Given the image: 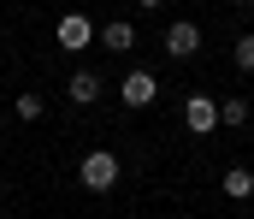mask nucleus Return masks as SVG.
Here are the masks:
<instances>
[{"instance_id":"nucleus-1","label":"nucleus","mask_w":254,"mask_h":219,"mask_svg":"<svg viewBox=\"0 0 254 219\" xmlns=\"http://www.w3.org/2000/svg\"><path fill=\"white\" fill-rule=\"evenodd\" d=\"M77 184L95 190V196H107V190L119 184V154H113V148H89L83 166H77Z\"/></svg>"},{"instance_id":"nucleus-2","label":"nucleus","mask_w":254,"mask_h":219,"mask_svg":"<svg viewBox=\"0 0 254 219\" xmlns=\"http://www.w3.org/2000/svg\"><path fill=\"white\" fill-rule=\"evenodd\" d=\"M119 101H125L130 113L154 107V101H160V77H154V72H142V66H136V72H125V83H119Z\"/></svg>"},{"instance_id":"nucleus-3","label":"nucleus","mask_w":254,"mask_h":219,"mask_svg":"<svg viewBox=\"0 0 254 219\" xmlns=\"http://www.w3.org/2000/svg\"><path fill=\"white\" fill-rule=\"evenodd\" d=\"M166 54H172V60H195V54H201V24H195V18H172V24H166Z\"/></svg>"},{"instance_id":"nucleus-4","label":"nucleus","mask_w":254,"mask_h":219,"mask_svg":"<svg viewBox=\"0 0 254 219\" xmlns=\"http://www.w3.org/2000/svg\"><path fill=\"white\" fill-rule=\"evenodd\" d=\"M54 42H60L65 54H83V48H89V42H95V24H89V18H83V12H65L60 24H54Z\"/></svg>"},{"instance_id":"nucleus-5","label":"nucleus","mask_w":254,"mask_h":219,"mask_svg":"<svg viewBox=\"0 0 254 219\" xmlns=\"http://www.w3.org/2000/svg\"><path fill=\"white\" fill-rule=\"evenodd\" d=\"M184 125H190L195 137H207V131L219 125V101H213V95H190V101H184Z\"/></svg>"},{"instance_id":"nucleus-6","label":"nucleus","mask_w":254,"mask_h":219,"mask_svg":"<svg viewBox=\"0 0 254 219\" xmlns=\"http://www.w3.org/2000/svg\"><path fill=\"white\" fill-rule=\"evenodd\" d=\"M65 95H71L77 107H95V101H101V72L77 66V72H71V83H65Z\"/></svg>"},{"instance_id":"nucleus-7","label":"nucleus","mask_w":254,"mask_h":219,"mask_svg":"<svg viewBox=\"0 0 254 219\" xmlns=\"http://www.w3.org/2000/svg\"><path fill=\"white\" fill-rule=\"evenodd\" d=\"M101 48H107V54H130V48H136V24H130V18L101 24Z\"/></svg>"},{"instance_id":"nucleus-8","label":"nucleus","mask_w":254,"mask_h":219,"mask_svg":"<svg viewBox=\"0 0 254 219\" xmlns=\"http://www.w3.org/2000/svg\"><path fill=\"white\" fill-rule=\"evenodd\" d=\"M219 190H225L231 202H254V172L249 166H231V172L219 178Z\"/></svg>"},{"instance_id":"nucleus-9","label":"nucleus","mask_w":254,"mask_h":219,"mask_svg":"<svg viewBox=\"0 0 254 219\" xmlns=\"http://www.w3.org/2000/svg\"><path fill=\"white\" fill-rule=\"evenodd\" d=\"M42 113H48V101H42V95H36V89H24V95H18V101H12V119H24V125H36V119H42Z\"/></svg>"},{"instance_id":"nucleus-10","label":"nucleus","mask_w":254,"mask_h":219,"mask_svg":"<svg viewBox=\"0 0 254 219\" xmlns=\"http://www.w3.org/2000/svg\"><path fill=\"white\" fill-rule=\"evenodd\" d=\"M249 101H243V95H231V101H219V125H231V131H243V125H249Z\"/></svg>"},{"instance_id":"nucleus-11","label":"nucleus","mask_w":254,"mask_h":219,"mask_svg":"<svg viewBox=\"0 0 254 219\" xmlns=\"http://www.w3.org/2000/svg\"><path fill=\"white\" fill-rule=\"evenodd\" d=\"M237 72H254V36H237Z\"/></svg>"},{"instance_id":"nucleus-12","label":"nucleus","mask_w":254,"mask_h":219,"mask_svg":"<svg viewBox=\"0 0 254 219\" xmlns=\"http://www.w3.org/2000/svg\"><path fill=\"white\" fill-rule=\"evenodd\" d=\"M136 6H142V12H154V6H166V0H136Z\"/></svg>"},{"instance_id":"nucleus-13","label":"nucleus","mask_w":254,"mask_h":219,"mask_svg":"<svg viewBox=\"0 0 254 219\" xmlns=\"http://www.w3.org/2000/svg\"><path fill=\"white\" fill-rule=\"evenodd\" d=\"M231 6H243V12H249V6H254V0H231Z\"/></svg>"}]
</instances>
